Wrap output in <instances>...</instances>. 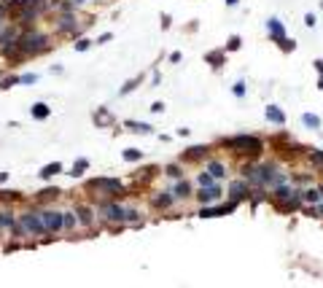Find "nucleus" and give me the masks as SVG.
I'll return each instance as SVG.
<instances>
[{
	"instance_id": "f257e3e1",
	"label": "nucleus",
	"mask_w": 323,
	"mask_h": 288,
	"mask_svg": "<svg viewBox=\"0 0 323 288\" xmlns=\"http://www.w3.org/2000/svg\"><path fill=\"white\" fill-rule=\"evenodd\" d=\"M221 146L232 148V151L237 154H248L251 159H256L258 154H261V140H258L256 135H237V137H229V140H221Z\"/></svg>"
},
{
	"instance_id": "f03ea898",
	"label": "nucleus",
	"mask_w": 323,
	"mask_h": 288,
	"mask_svg": "<svg viewBox=\"0 0 323 288\" xmlns=\"http://www.w3.org/2000/svg\"><path fill=\"white\" fill-rule=\"evenodd\" d=\"M19 224L25 226V232L30 234V237H49V232H46L43 226V218H40L38 210H27L19 216Z\"/></svg>"
},
{
	"instance_id": "7ed1b4c3",
	"label": "nucleus",
	"mask_w": 323,
	"mask_h": 288,
	"mask_svg": "<svg viewBox=\"0 0 323 288\" xmlns=\"http://www.w3.org/2000/svg\"><path fill=\"white\" fill-rule=\"evenodd\" d=\"M43 218V226L49 234H62L65 232V213L62 210H38Z\"/></svg>"
},
{
	"instance_id": "20e7f679",
	"label": "nucleus",
	"mask_w": 323,
	"mask_h": 288,
	"mask_svg": "<svg viewBox=\"0 0 323 288\" xmlns=\"http://www.w3.org/2000/svg\"><path fill=\"white\" fill-rule=\"evenodd\" d=\"M100 213L108 218V221H113V224H124L127 221V207L119 205V202H113V199L100 202Z\"/></svg>"
},
{
	"instance_id": "39448f33",
	"label": "nucleus",
	"mask_w": 323,
	"mask_h": 288,
	"mask_svg": "<svg viewBox=\"0 0 323 288\" xmlns=\"http://www.w3.org/2000/svg\"><path fill=\"white\" fill-rule=\"evenodd\" d=\"M92 192H102V194H111V197H116V194L124 192V183L116 181V178H97V181L89 183Z\"/></svg>"
},
{
	"instance_id": "423d86ee",
	"label": "nucleus",
	"mask_w": 323,
	"mask_h": 288,
	"mask_svg": "<svg viewBox=\"0 0 323 288\" xmlns=\"http://www.w3.org/2000/svg\"><path fill=\"white\" fill-rule=\"evenodd\" d=\"M237 210V202H229V205H207L199 207V218H218V216H226V213Z\"/></svg>"
},
{
	"instance_id": "0eeeda50",
	"label": "nucleus",
	"mask_w": 323,
	"mask_h": 288,
	"mask_svg": "<svg viewBox=\"0 0 323 288\" xmlns=\"http://www.w3.org/2000/svg\"><path fill=\"white\" fill-rule=\"evenodd\" d=\"M248 192H251V186H248V181H234L232 186H229V202H242V199H248Z\"/></svg>"
},
{
	"instance_id": "6e6552de",
	"label": "nucleus",
	"mask_w": 323,
	"mask_h": 288,
	"mask_svg": "<svg viewBox=\"0 0 323 288\" xmlns=\"http://www.w3.org/2000/svg\"><path fill=\"white\" fill-rule=\"evenodd\" d=\"M221 194H224V189L216 183V186H210V189H199V192H197V199L202 202V207H207L210 202H216V199H221Z\"/></svg>"
},
{
	"instance_id": "1a4fd4ad",
	"label": "nucleus",
	"mask_w": 323,
	"mask_h": 288,
	"mask_svg": "<svg viewBox=\"0 0 323 288\" xmlns=\"http://www.w3.org/2000/svg\"><path fill=\"white\" fill-rule=\"evenodd\" d=\"M175 205V197H172V192H159L151 197V207L154 210H170V207Z\"/></svg>"
},
{
	"instance_id": "9d476101",
	"label": "nucleus",
	"mask_w": 323,
	"mask_h": 288,
	"mask_svg": "<svg viewBox=\"0 0 323 288\" xmlns=\"http://www.w3.org/2000/svg\"><path fill=\"white\" fill-rule=\"evenodd\" d=\"M207 151H210V146H189L181 154V162H199V159L207 157Z\"/></svg>"
},
{
	"instance_id": "9b49d317",
	"label": "nucleus",
	"mask_w": 323,
	"mask_h": 288,
	"mask_svg": "<svg viewBox=\"0 0 323 288\" xmlns=\"http://www.w3.org/2000/svg\"><path fill=\"white\" fill-rule=\"evenodd\" d=\"M57 30H62V32H76V30H81V27H78V19H76V11H73V14H60V19H57Z\"/></svg>"
},
{
	"instance_id": "f8f14e48",
	"label": "nucleus",
	"mask_w": 323,
	"mask_h": 288,
	"mask_svg": "<svg viewBox=\"0 0 323 288\" xmlns=\"http://www.w3.org/2000/svg\"><path fill=\"white\" fill-rule=\"evenodd\" d=\"M267 30H269V38H272L275 43L286 41V27H283V22H280V19L269 16V19H267Z\"/></svg>"
},
{
	"instance_id": "ddd939ff",
	"label": "nucleus",
	"mask_w": 323,
	"mask_h": 288,
	"mask_svg": "<svg viewBox=\"0 0 323 288\" xmlns=\"http://www.w3.org/2000/svg\"><path fill=\"white\" fill-rule=\"evenodd\" d=\"M192 194H194L192 181H186V178H178L175 186H172V197H175V199H186V197H192Z\"/></svg>"
},
{
	"instance_id": "4468645a",
	"label": "nucleus",
	"mask_w": 323,
	"mask_h": 288,
	"mask_svg": "<svg viewBox=\"0 0 323 288\" xmlns=\"http://www.w3.org/2000/svg\"><path fill=\"white\" fill-rule=\"evenodd\" d=\"M76 216H78V221H81V226H92L95 224V210H92L89 205H76Z\"/></svg>"
},
{
	"instance_id": "2eb2a0df",
	"label": "nucleus",
	"mask_w": 323,
	"mask_h": 288,
	"mask_svg": "<svg viewBox=\"0 0 323 288\" xmlns=\"http://www.w3.org/2000/svg\"><path fill=\"white\" fill-rule=\"evenodd\" d=\"M60 189H57V186H43V189H40V192H35V202H40V205H46V202H49V199H57V197H60Z\"/></svg>"
},
{
	"instance_id": "dca6fc26",
	"label": "nucleus",
	"mask_w": 323,
	"mask_h": 288,
	"mask_svg": "<svg viewBox=\"0 0 323 288\" xmlns=\"http://www.w3.org/2000/svg\"><path fill=\"white\" fill-rule=\"evenodd\" d=\"M205 170L210 172L216 181H224V178H226V164H221L218 159H207V167H205Z\"/></svg>"
},
{
	"instance_id": "f3484780",
	"label": "nucleus",
	"mask_w": 323,
	"mask_h": 288,
	"mask_svg": "<svg viewBox=\"0 0 323 288\" xmlns=\"http://www.w3.org/2000/svg\"><path fill=\"white\" fill-rule=\"evenodd\" d=\"M30 113H32V119H35V122H46V119L51 116V108L46 105V102H32Z\"/></svg>"
},
{
	"instance_id": "a211bd4d",
	"label": "nucleus",
	"mask_w": 323,
	"mask_h": 288,
	"mask_svg": "<svg viewBox=\"0 0 323 288\" xmlns=\"http://www.w3.org/2000/svg\"><path fill=\"white\" fill-rule=\"evenodd\" d=\"M269 194H272L275 199H280V202H288V199H291V197H293V194H296V192H293V189H291V183H283L280 189H275V192H269Z\"/></svg>"
},
{
	"instance_id": "6ab92c4d",
	"label": "nucleus",
	"mask_w": 323,
	"mask_h": 288,
	"mask_svg": "<svg viewBox=\"0 0 323 288\" xmlns=\"http://www.w3.org/2000/svg\"><path fill=\"white\" fill-rule=\"evenodd\" d=\"M60 172H62V164H60V162H51V164H46L43 170L38 172V175H40V181H49V178L60 175Z\"/></svg>"
},
{
	"instance_id": "aec40b11",
	"label": "nucleus",
	"mask_w": 323,
	"mask_h": 288,
	"mask_svg": "<svg viewBox=\"0 0 323 288\" xmlns=\"http://www.w3.org/2000/svg\"><path fill=\"white\" fill-rule=\"evenodd\" d=\"M267 119L272 124H286V113H283L278 105H267Z\"/></svg>"
},
{
	"instance_id": "412c9836",
	"label": "nucleus",
	"mask_w": 323,
	"mask_h": 288,
	"mask_svg": "<svg viewBox=\"0 0 323 288\" xmlns=\"http://www.w3.org/2000/svg\"><path fill=\"white\" fill-rule=\"evenodd\" d=\"M19 218H14L11 210H0V229H14Z\"/></svg>"
},
{
	"instance_id": "4be33fe9",
	"label": "nucleus",
	"mask_w": 323,
	"mask_h": 288,
	"mask_svg": "<svg viewBox=\"0 0 323 288\" xmlns=\"http://www.w3.org/2000/svg\"><path fill=\"white\" fill-rule=\"evenodd\" d=\"M224 57H226V51H210V54H205V62L207 65H213V67H221Z\"/></svg>"
},
{
	"instance_id": "5701e85b",
	"label": "nucleus",
	"mask_w": 323,
	"mask_h": 288,
	"mask_svg": "<svg viewBox=\"0 0 323 288\" xmlns=\"http://www.w3.org/2000/svg\"><path fill=\"white\" fill-rule=\"evenodd\" d=\"M197 186L199 189H210V186H216V178H213L207 170H202L199 175H197Z\"/></svg>"
},
{
	"instance_id": "b1692460",
	"label": "nucleus",
	"mask_w": 323,
	"mask_h": 288,
	"mask_svg": "<svg viewBox=\"0 0 323 288\" xmlns=\"http://www.w3.org/2000/svg\"><path fill=\"white\" fill-rule=\"evenodd\" d=\"M304 202H307L310 207H313V205H321V202H323L321 192H318V189H307V192H304Z\"/></svg>"
},
{
	"instance_id": "393cba45",
	"label": "nucleus",
	"mask_w": 323,
	"mask_h": 288,
	"mask_svg": "<svg viewBox=\"0 0 323 288\" xmlns=\"http://www.w3.org/2000/svg\"><path fill=\"white\" fill-rule=\"evenodd\" d=\"M111 122H113V119L108 116V108H100V111H95V124H97V127H108Z\"/></svg>"
},
{
	"instance_id": "a878e982",
	"label": "nucleus",
	"mask_w": 323,
	"mask_h": 288,
	"mask_svg": "<svg viewBox=\"0 0 323 288\" xmlns=\"http://www.w3.org/2000/svg\"><path fill=\"white\" fill-rule=\"evenodd\" d=\"M140 81H143V76H135V78H129V81H127V84L119 89V95H129V92H135L137 86H140Z\"/></svg>"
},
{
	"instance_id": "bb28decb",
	"label": "nucleus",
	"mask_w": 323,
	"mask_h": 288,
	"mask_svg": "<svg viewBox=\"0 0 323 288\" xmlns=\"http://www.w3.org/2000/svg\"><path fill=\"white\" fill-rule=\"evenodd\" d=\"M121 157H124L127 162H140V159H143V151H140V148H124V151H121Z\"/></svg>"
},
{
	"instance_id": "cd10ccee",
	"label": "nucleus",
	"mask_w": 323,
	"mask_h": 288,
	"mask_svg": "<svg viewBox=\"0 0 323 288\" xmlns=\"http://www.w3.org/2000/svg\"><path fill=\"white\" fill-rule=\"evenodd\" d=\"M78 216H76V210L73 213H65V232H76V226H78Z\"/></svg>"
},
{
	"instance_id": "c85d7f7f",
	"label": "nucleus",
	"mask_w": 323,
	"mask_h": 288,
	"mask_svg": "<svg viewBox=\"0 0 323 288\" xmlns=\"http://www.w3.org/2000/svg\"><path fill=\"white\" fill-rule=\"evenodd\" d=\"M307 162L313 164V167H323V151H318V148L307 151Z\"/></svg>"
},
{
	"instance_id": "c756f323",
	"label": "nucleus",
	"mask_w": 323,
	"mask_h": 288,
	"mask_svg": "<svg viewBox=\"0 0 323 288\" xmlns=\"http://www.w3.org/2000/svg\"><path fill=\"white\" fill-rule=\"evenodd\" d=\"M124 127H127V129H135V132H146V135H148V132H154L151 124H143V122H127Z\"/></svg>"
},
{
	"instance_id": "7c9ffc66",
	"label": "nucleus",
	"mask_w": 323,
	"mask_h": 288,
	"mask_svg": "<svg viewBox=\"0 0 323 288\" xmlns=\"http://www.w3.org/2000/svg\"><path fill=\"white\" fill-rule=\"evenodd\" d=\"M302 122H304V127H310V129H321V119L315 116V113H304Z\"/></svg>"
},
{
	"instance_id": "2f4dec72",
	"label": "nucleus",
	"mask_w": 323,
	"mask_h": 288,
	"mask_svg": "<svg viewBox=\"0 0 323 288\" xmlns=\"http://www.w3.org/2000/svg\"><path fill=\"white\" fill-rule=\"evenodd\" d=\"M86 167H89V159H78L76 164H73V170H70V175L73 178H78V175H84L86 172Z\"/></svg>"
},
{
	"instance_id": "473e14b6",
	"label": "nucleus",
	"mask_w": 323,
	"mask_h": 288,
	"mask_svg": "<svg viewBox=\"0 0 323 288\" xmlns=\"http://www.w3.org/2000/svg\"><path fill=\"white\" fill-rule=\"evenodd\" d=\"M14 84H22V76H5V78H0V89H8V86H14Z\"/></svg>"
},
{
	"instance_id": "72a5a7b5",
	"label": "nucleus",
	"mask_w": 323,
	"mask_h": 288,
	"mask_svg": "<svg viewBox=\"0 0 323 288\" xmlns=\"http://www.w3.org/2000/svg\"><path fill=\"white\" fill-rule=\"evenodd\" d=\"M164 172H167L170 178H175V181H178V178H183V175H181V167H178V164H167Z\"/></svg>"
},
{
	"instance_id": "f704fd0d",
	"label": "nucleus",
	"mask_w": 323,
	"mask_h": 288,
	"mask_svg": "<svg viewBox=\"0 0 323 288\" xmlns=\"http://www.w3.org/2000/svg\"><path fill=\"white\" fill-rule=\"evenodd\" d=\"M127 221H143L140 210L137 207H127Z\"/></svg>"
},
{
	"instance_id": "c9c22d12",
	"label": "nucleus",
	"mask_w": 323,
	"mask_h": 288,
	"mask_svg": "<svg viewBox=\"0 0 323 288\" xmlns=\"http://www.w3.org/2000/svg\"><path fill=\"white\" fill-rule=\"evenodd\" d=\"M240 46H242V41H240L237 35H234V38H229V43H226V51H237Z\"/></svg>"
},
{
	"instance_id": "e433bc0d",
	"label": "nucleus",
	"mask_w": 323,
	"mask_h": 288,
	"mask_svg": "<svg viewBox=\"0 0 323 288\" xmlns=\"http://www.w3.org/2000/svg\"><path fill=\"white\" fill-rule=\"evenodd\" d=\"M232 92H234V97H245V81H237L232 86Z\"/></svg>"
},
{
	"instance_id": "4c0bfd02",
	"label": "nucleus",
	"mask_w": 323,
	"mask_h": 288,
	"mask_svg": "<svg viewBox=\"0 0 323 288\" xmlns=\"http://www.w3.org/2000/svg\"><path fill=\"white\" fill-rule=\"evenodd\" d=\"M89 46H92L89 38H81V41H76V51H86Z\"/></svg>"
},
{
	"instance_id": "58836bf2",
	"label": "nucleus",
	"mask_w": 323,
	"mask_h": 288,
	"mask_svg": "<svg viewBox=\"0 0 323 288\" xmlns=\"http://www.w3.org/2000/svg\"><path fill=\"white\" fill-rule=\"evenodd\" d=\"M0 199H22L19 192H0Z\"/></svg>"
},
{
	"instance_id": "ea45409f",
	"label": "nucleus",
	"mask_w": 323,
	"mask_h": 288,
	"mask_svg": "<svg viewBox=\"0 0 323 288\" xmlns=\"http://www.w3.org/2000/svg\"><path fill=\"white\" fill-rule=\"evenodd\" d=\"M315 70H318V76H321L318 89H323V60H315Z\"/></svg>"
},
{
	"instance_id": "a19ab883",
	"label": "nucleus",
	"mask_w": 323,
	"mask_h": 288,
	"mask_svg": "<svg viewBox=\"0 0 323 288\" xmlns=\"http://www.w3.org/2000/svg\"><path fill=\"white\" fill-rule=\"evenodd\" d=\"M278 46H280L283 51H293V49H296V43H293V41H288V38H286V41H280Z\"/></svg>"
},
{
	"instance_id": "79ce46f5",
	"label": "nucleus",
	"mask_w": 323,
	"mask_h": 288,
	"mask_svg": "<svg viewBox=\"0 0 323 288\" xmlns=\"http://www.w3.org/2000/svg\"><path fill=\"white\" fill-rule=\"evenodd\" d=\"M11 232H14V234H16V237H25V234H27V232H25V226H22V224H19V221H16V226H14V229H11Z\"/></svg>"
},
{
	"instance_id": "37998d69",
	"label": "nucleus",
	"mask_w": 323,
	"mask_h": 288,
	"mask_svg": "<svg viewBox=\"0 0 323 288\" xmlns=\"http://www.w3.org/2000/svg\"><path fill=\"white\" fill-rule=\"evenodd\" d=\"M35 81H38L35 73H27V76H22V84H35Z\"/></svg>"
},
{
	"instance_id": "c03bdc74",
	"label": "nucleus",
	"mask_w": 323,
	"mask_h": 288,
	"mask_svg": "<svg viewBox=\"0 0 323 288\" xmlns=\"http://www.w3.org/2000/svg\"><path fill=\"white\" fill-rule=\"evenodd\" d=\"M304 25H307V27H315V25H318V19H315L313 14H307V16H304Z\"/></svg>"
},
{
	"instance_id": "a18cd8bd",
	"label": "nucleus",
	"mask_w": 323,
	"mask_h": 288,
	"mask_svg": "<svg viewBox=\"0 0 323 288\" xmlns=\"http://www.w3.org/2000/svg\"><path fill=\"white\" fill-rule=\"evenodd\" d=\"M159 111H164V102H154L151 105V113H159Z\"/></svg>"
},
{
	"instance_id": "49530a36",
	"label": "nucleus",
	"mask_w": 323,
	"mask_h": 288,
	"mask_svg": "<svg viewBox=\"0 0 323 288\" xmlns=\"http://www.w3.org/2000/svg\"><path fill=\"white\" fill-rule=\"evenodd\" d=\"M178 135H181V137H189V135H192V129H186V127H181V129H178Z\"/></svg>"
},
{
	"instance_id": "de8ad7c7",
	"label": "nucleus",
	"mask_w": 323,
	"mask_h": 288,
	"mask_svg": "<svg viewBox=\"0 0 323 288\" xmlns=\"http://www.w3.org/2000/svg\"><path fill=\"white\" fill-rule=\"evenodd\" d=\"M3 183H8V172H0V186H3Z\"/></svg>"
},
{
	"instance_id": "09e8293b",
	"label": "nucleus",
	"mask_w": 323,
	"mask_h": 288,
	"mask_svg": "<svg viewBox=\"0 0 323 288\" xmlns=\"http://www.w3.org/2000/svg\"><path fill=\"white\" fill-rule=\"evenodd\" d=\"M5 14H8V5H0V19H3Z\"/></svg>"
},
{
	"instance_id": "8fccbe9b",
	"label": "nucleus",
	"mask_w": 323,
	"mask_h": 288,
	"mask_svg": "<svg viewBox=\"0 0 323 288\" xmlns=\"http://www.w3.org/2000/svg\"><path fill=\"white\" fill-rule=\"evenodd\" d=\"M240 3V0H226V5H237Z\"/></svg>"
},
{
	"instance_id": "3c124183",
	"label": "nucleus",
	"mask_w": 323,
	"mask_h": 288,
	"mask_svg": "<svg viewBox=\"0 0 323 288\" xmlns=\"http://www.w3.org/2000/svg\"><path fill=\"white\" fill-rule=\"evenodd\" d=\"M70 3H76V5H81V3H84V0H70Z\"/></svg>"
},
{
	"instance_id": "603ef678",
	"label": "nucleus",
	"mask_w": 323,
	"mask_h": 288,
	"mask_svg": "<svg viewBox=\"0 0 323 288\" xmlns=\"http://www.w3.org/2000/svg\"><path fill=\"white\" fill-rule=\"evenodd\" d=\"M318 192H321V197H323V186H321V189H318Z\"/></svg>"
},
{
	"instance_id": "864d4df0",
	"label": "nucleus",
	"mask_w": 323,
	"mask_h": 288,
	"mask_svg": "<svg viewBox=\"0 0 323 288\" xmlns=\"http://www.w3.org/2000/svg\"><path fill=\"white\" fill-rule=\"evenodd\" d=\"M0 32H3V27H0Z\"/></svg>"
}]
</instances>
